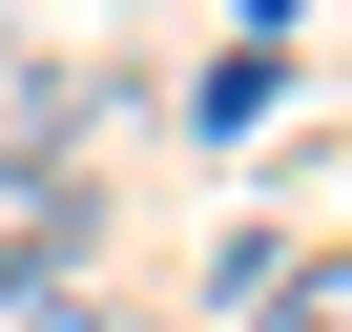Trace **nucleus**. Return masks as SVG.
<instances>
[{
    "label": "nucleus",
    "mask_w": 352,
    "mask_h": 332,
    "mask_svg": "<svg viewBox=\"0 0 352 332\" xmlns=\"http://www.w3.org/2000/svg\"><path fill=\"white\" fill-rule=\"evenodd\" d=\"M83 229H104V187L63 145H0V291H63L83 270Z\"/></svg>",
    "instance_id": "obj_1"
},
{
    "label": "nucleus",
    "mask_w": 352,
    "mask_h": 332,
    "mask_svg": "<svg viewBox=\"0 0 352 332\" xmlns=\"http://www.w3.org/2000/svg\"><path fill=\"white\" fill-rule=\"evenodd\" d=\"M0 332H104V291L63 270V291H0Z\"/></svg>",
    "instance_id": "obj_3"
},
{
    "label": "nucleus",
    "mask_w": 352,
    "mask_h": 332,
    "mask_svg": "<svg viewBox=\"0 0 352 332\" xmlns=\"http://www.w3.org/2000/svg\"><path fill=\"white\" fill-rule=\"evenodd\" d=\"M249 21H290V0H249Z\"/></svg>",
    "instance_id": "obj_4"
},
{
    "label": "nucleus",
    "mask_w": 352,
    "mask_h": 332,
    "mask_svg": "<svg viewBox=\"0 0 352 332\" xmlns=\"http://www.w3.org/2000/svg\"><path fill=\"white\" fill-rule=\"evenodd\" d=\"M208 332H331V249H228L208 270Z\"/></svg>",
    "instance_id": "obj_2"
}]
</instances>
